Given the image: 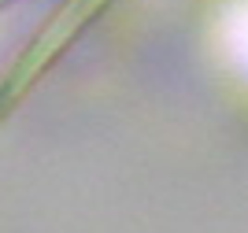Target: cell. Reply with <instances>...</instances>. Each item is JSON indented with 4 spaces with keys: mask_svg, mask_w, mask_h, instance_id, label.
I'll list each match as a JSON object with an SVG mask.
<instances>
[{
    "mask_svg": "<svg viewBox=\"0 0 248 233\" xmlns=\"http://www.w3.org/2000/svg\"><path fill=\"white\" fill-rule=\"evenodd\" d=\"M226 48L230 56L248 71V0H241L226 19Z\"/></svg>",
    "mask_w": 248,
    "mask_h": 233,
    "instance_id": "6da1fadb",
    "label": "cell"
}]
</instances>
